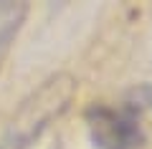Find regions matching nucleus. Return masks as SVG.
Segmentation results:
<instances>
[{
    "label": "nucleus",
    "instance_id": "obj_1",
    "mask_svg": "<svg viewBox=\"0 0 152 149\" xmlns=\"http://www.w3.org/2000/svg\"><path fill=\"white\" fill-rule=\"evenodd\" d=\"M74 94H76V81L69 73H56L46 78L18 106L15 116L8 124L5 137L0 142V149H26L33 139H38V134L53 119H58L69 109Z\"/></svg>",
    "mask_w": 152,
    "mask_h": 149
},
{
    "label": "nucleus",
    "instance_id": "obj_2",
    "mask_svg": "<svg viewBox=\"0 0 152 149\" xmlns=\"http://www.w3.org/2000/svg\"><path fill=\"white\" fill-rule=\"evenodd\" d=\"M86 124L91 142L99 149H140L145 134L132 109L91 106L86 111Z\"/></svg>",
    "mask_w": 152,
    "mask_h": 149
},
{
    "label": "nucleus",
    "instance_id": "obj_3",
    "mask_svg": "<svg viewBox=\"0 0 152 149\" xmlns=\"http://www.w3.org/2000/svg\"><path fill=\"white\" fill-rule=\"evenodd\" d=\"M26 13H28L26 3H0V66L5 61L18 31H20Z\"/></svg>",
    "mask_w": 152,
    "mask_h": 149
},
{
    "label": "nucleus",
    "instance_id": "obj_4",
    "mask_svg": "<svg viewBox=\"0 0 152 149\" xmlns=\"http://www.w3.org/2000/svg\"><path fill=\"white\" fill-rule=\"evenodd\" d=\"M127 109H150V111H152V84L140 86V89L132 91Z\"/></svg>",
    "mask_w": 152,
    "mask_h": 149
}]
</instances>
